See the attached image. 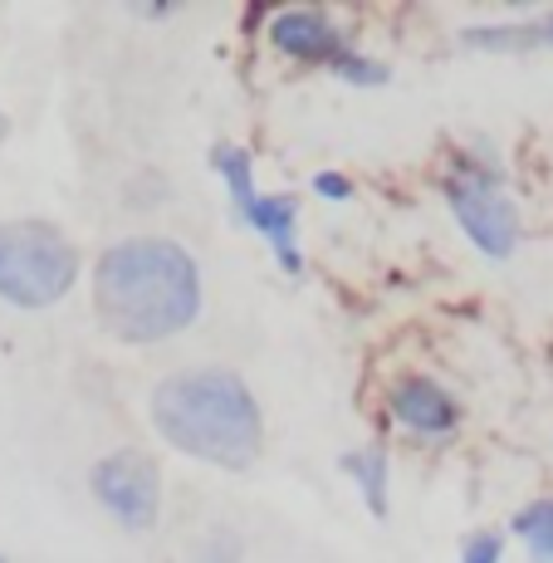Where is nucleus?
<instances>
[{"label": "nucleus", "instance_id": "1a4fd4ad", "mask_svg": "<svg viewBox=\"0 0 553 563\" xmlns=\"http://www.w3.org/2000/svg\"><path fill=\"white\" fill-rule=\"evenodd\" d=\"M343 471L357 481V490H363L367 510H373L377 519H387V456L383 451H349L343 456Z\"/></svg>", "mask_w": 553, "mask_h": 563}, {"label": "nucleus", "instance_id": "6e6552de", "mask_svg": "<svg viewBox=\"0 0 553 563\" xmlns=\"http://www.w3.org/2000/svg\"><path fill=\"white\" fill-rule=\"evenodd\" d=\"M295 216H299L295 197H259L251 211L241 216L245 225H255V231L269 241V251H275V260H279V269H285V275H299V269H303L299 245H295Z\"/></svg>", "mask_w": 553, "mask_h": 563}, {"label": "nucleus", "instance_id": "f8f14e48", "mask_svg": "<svg viewBox=\"0 0 553 563\" xmlns=\"http://www.w3.org/2000/svg\"><path fill=\"white\" fill-rule=\"evenodd\" d=\"M333 69L343 74V79H353V84H383L387 79V69L377 59H363V54H343Z\"/></svg>", "mask_w": 553, "mask_h": 563}, {"label": "nucleus", "instance_id": "9b49d317", "mask_svg": "<svg viewBox=\"0 0 553 563\" xmlns=\"http://www.w3.org/2000/svg\"><path fill=\"white\" fill-rule=\"evenodd\" d=\"M505 554V539L495 534V529H485V534H471L461 549V563H500Z\"/></svg>", "mask_w": 553, "mask_h": 563}, {"label": "nucleus", "instance_id": "4468645a", "mask_svg": "<svg viewBox=\"0 0 553 563\" xmlns=\"http://www.w3.org/2000/svg\"><path fill=\"white\" fill-rule=\"evenodd\" d=\"M534 30H539V40H549V45H553V15H544Z\"/></svg>", "mask_w": 553, "mask_h": 563}, {"label": "nucleus", "instance_id": "f257e3e1", "mask_svg": "<svg viewBox=\"0 0 553 563\" xmlns=\"http://www.w3.org/2000/svg\"><path fill=\"white\" fill-rule=\"evenodd\" d=\"M93 309L123 343H157L201 313V269L177 241L133 235L99 255Z\"/></svg>", "mask_w": 553, "mask_h": 563}, {"label": "nucleus", "instance_id": "dca6fc26", "mask_svg": "<svg viewBox=\"0 0 553 563\" xmlns=\"http://www.w3.org/2000/svg\"><path fill=\"white\" fill-rule=\"evenodd\" d=\"M0 563H5V559H0Z\"/></svg>", "mask_w": 553, "mask_h": 563}, {"label": "nucleus", "instance_id": "2eb2a0df", "mask_svg": "<svg viewBox=\"0 0 553 563\" xmlns=\"http://www.w3.org/2000/svg\"><path fill=\"white\" fill-rule=\"evenodd\" d=\"M5 133H10V118H5V113H0V143H5Z\"/></svg>", "mask_w": 553, "mask_h": 563}, {"label": "nucleus", "instance_id": "ddd939ff", "mask_svg": "<svg viewBox=\"0 0 553 563\" xmlns=\"http://www.w3.org/2000/svg\"><path fill=\"white\" fill-rule=\"evenodd\" d=\"M313 191H319V197H329V201H349L353 197V181L339 177V172H319V177H313Z\"/></svg>", "mask_w": 553, "mask_h": 563}, {"label": "nucleus", "instance_id": "20e7f679", "mask_svg": "<svg viewBox=\"0 0 553 563\" xmlns=\"http://www.w3.org/2000/svg\"><path fill=\"white\" fill-rule=\"evenodd\" d=\"M446 201L461 221V231L475 241V251H485L490 260H505L519 241V206L509 201V191L490 172L480 167H461L446 177Z\"/></svg>", "mask_w": 553, "mask_h": 563}, {"label": "nucleus", "instance_id": "423d86ee", "mask_svg": "<svg viewBox=\"0 0 553 563\" xmlns=\"http://www.w3.org/2000/svg\"><path fill=\"white\" fill-rule=\"evenodd\" d=\"M269 40H275V49L303 64H339L343 54H353L343 30L323 10H285V15L269 20Z\"/></svg>", "mask_w": 553, "mask_h": 563}, {"label": "nucleus", "instance_id": "7ed1b4c3", "mask_svg": "<svg viewBox=\"0 0 553 563\" xmlns=\"http://www.w3.org/2000/svg\"><path fill=\"white\" fill-rule=\"evenodd\" d=\"M79 279V251L49 221H0V299L15 309H49Z\"/></svg>", "mask_w": 553, "mask_h": 563}, {"label": "nucleus", "instance_id": "39448f33", "mask_svg": "<svg viewBox=\"0 0 553 563\" xmlns=\"http://www.w3.org/2000/svg\"><path fill=\"white\" fill-rule=\"evenodd\" d=\"M93 495L123 529H152L162 510V475L143 451H113L93 465Z\"/></svg>", "mask_w": 553, "mask_h": 563}, {"label": "nucleus", "instance_id": "0eeeda50", "mask_svg": "<svg viewBox=\"0 0 553 563\" xmlns=\"http://www.w3.org/2000/svg\"><path fill=\"white\" fill-rule=\"evenodd\" d=\"M387 411H392L402 427L421 431V437H451L455 421H461L455 397L441 383H431V377H407V383H397L392 397H387Z\"/></svg>", "mask_w": 553, "mask_h": 563}, {"label": "nucleus", "instance_id": "f03ea898", "mask_svg": "<svg viewBox=\"0 0 553 563\" xmlns=\"http://www.w3.org/2000/svg\"><path fill=\"white\" fill-rule=\"evenodd\" d=\"M152 427L181 456L211 461L221 471H245L265 446V421L251 387L225 367H191L152 393Z\"/></svg>", "mask_w": 553, "mask_h": 563}, {"label": "nucleus", "instance_id": "9d476101", "mask_svg": "<svg viewBox=\"0 0 553 563\" xmlns=\"http://www.w3.org/2000/svg\"><path fill=\"white\" fill-rule=\"evenodd\" d=\"M515 534L529 539V549H534V563H553V500L529 505V510L515 519Z\"/></svg>", "mask_w": 553, "mask_h": 563}]
</instances>
